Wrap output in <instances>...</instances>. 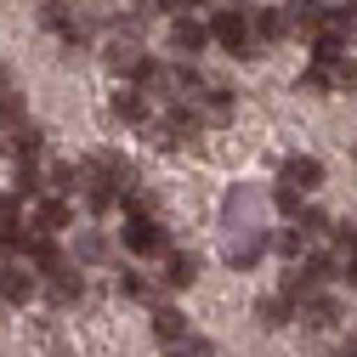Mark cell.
Segmentation results:
<instances>
[{
	"label": "cell",
	"instance_id": "2",
	"mask_svg": "<svg viewBox=\"0 0 357 357\" xmlns=\"http://www.w3.org/2000/svg\"><path fill=\"white\" fill-rule=\"evenodd\" d=\"M125 250H130V255H170L165 221H153L148 210H130V221H125Z\"/></svg>",
	"mask_w": 357,
	"mask_h": 357
},
{
	"label": "cell",
	"instance_id": "33",
	"mask_svg": "<svg viewBox=\"0 0 357 357\" xmlns=\"http://www.w3.org/2000/svg\"><path fill=\"white\" fill-rule=\"evenodd\" d=\"M119 295L142 301V295H148V278H142V273H119Z\"/></svg>",
	"mask_w": 357,
	"mask_h": 357
},
{
	"label": "cell",
	"instance_id": "15",
	"mask_svg": "<svg viewBox=\"0 0 357 357\" xmlns=\"http://www.w3.org/2000/svg\"><path fill=\"white\" fill-rule=\"evenodd\" d=\"M318 289H324V278L312 273L306 261H301V266H289V273H284V284H278V295H284L289 306H301V301H312V295H318Z\"/></svg>",
	"mask_w": 357,
	"mask_h": 357
},
{
	"label": "cell",
	"instance_id": "14",
	"mask_svg": "<svg viewBox=\"0 0 357 357\" xmlns=\"http://www.w3.org/2000/svg\"><path fill=\"white\" fill-rule=\"evenodd\" d=\"M74 261H79V266H108V261H114L108 233H102V227H85V233H74Z\"/></svg>",
	"mask_w": 357,
	"mask_h": 357
},
{
	"label": "cell",
	"instance_id": "19",
	"mask_svg": "<svg viewBox=\"0 0 357 357\" xmlns=\"http://www.w3.org/2000/svg\"><path fill=\"white\" fill-rule=\"evenodd\" d=\"M284 182H295L301 193H312V188H324V165L312 153H295V159H284Z\"/></svg>",
	"mask_w": 357,
	"mask_h": 357
},
{
	"label": "cell",
	"instance_id": "8",
	"mask_svg": "<svg viewBox=\"0 0 357 357\" xmlns=\"http://www.w3.org/2000/svg\"><path fill=\"white\" fill-rule=\"evenodd\" d=\"M159 284H165V289H193V284H199V255H188V250L159 255Z\"/></svg>",
	"mask_w": 357,
	"mask_h": 357
},
{
	"label": "cell",
	"instance_id": "28",
	"mask_svg": "<svg viewBox=\"0 0 357 357\" xmlns=\"http://www.w3.org/2000/svg\"><path fill=\"white\" fill-rule=\"evenodd\" d=\"M329 85H335V91H357V63H351L346 52L329 63Z\"/></svg>",
	"mask_w": 357,
	"mask_h": 357
},
{
	"label": "cell",
	"instance_id": "20",
	"mask_svg": "<svg viewBox=\"0 0 357 357\" xmlns=\"http://www.w3.org/2000/svg\"><path fill=\"white\" fill-rule=\"evenodd\" d=\"M40 153H46V130L40 125H17L12 130V159L17 165H40Z\"/></svg>",
	"mask_w": 357,
	"mask_h": 357
},
{
	"label": "cell",
	"instance_id": "29",
	"mask_svg": "<svg viewBox=\"0 0 357 357\" xmlns=\"http://www.w3.org/2000/svg\"><path fill=\"white\" fill-rule=\"evenodd\" d=\"M295 227H301V233H306V238H312V244H318V238H324V233H329V215H324V210H312V204H306V210H301V215H295Z\"/></svg>",
	"mask_w": 357,
	"mask_h": 357
},
{
	"label": "cell",
	"instance_id": "34",
	"mask_svg": "<svg viewBox=\"0 0 357 357\" xmlns=\"http://www.w3.org/2000/svg\"><path fill=\"white\" fill-rule=\"evenodd\" d=\"M6 91H12V68L0 63V97H6Z\"/></svg>",
	"mask_w": 357,
	"mask_h": 357
},
{
	"label": "cell",
	"instance_id": "24",
	"mask_svg": "<svg viewBox=\"0 0 357 357\" xmlns=\"http://www.w3.org/2000/svg\"><path fill=\"white\" fill-rule=\"evenodd\" d=\"M29 266H34L40 278H57V273H68V266H74V255H68L63 244H52V238H46V244H40V250L29 255Z\"/></svg>",
	"mask_w": 357,
	"mask_h": 357
},
{
	"label": "cell",
	"instance_id": "23",
	"mask_svg": "<svg viewBox=\"0 0 357 357\" xmlns=\"http://www.w3.org/2000/svg\"><path fill=\"white\" fill-rule=\"evenodd\" d=\"M255 324H261V329H289V324H295V306H289L284 295H261V301H255Z\"/></svg>",
	"mask_w": 357,
	"mask_h": 357
},
{
	"label": "cell",
	"instance_id": "7",
	"mask_svg": "<svg viewBox=\"0 0 357 357\" xmlns=\"http://www.w3.org/2000/svg\"><path fill=\"white\" fill-rule=\"evenodd\" d=\"M324 0H289L284 6V23H289V40H318V29H324Z\"/></svg>",
	"mask_w": 357,
	"mask_h": 357
},
{
	"label": "cell",
	"instance_id": "3",
	"mask_svg": "<svg viewBox=\"0 0 357 357\" xmlns=\"http://www.w3.org/2000/svg\"><path fill=\"white\" fill-rule=\"evenodd\" d=\"M266 250H273V233H261V227H233V238L221 244V261H227L233 273H250Z\"/></svg>",
	"mask_w": 357,
	"mask_h": 357
},
{
	"label": "cell",
	"instance_id": "31",
	"mask_svg": "<svg viewBox=\"0 0 357 357\" xmlns=\"http://www.w3.org/2000/svg\"><path fill=\"white\" fill-rule=\"evenodd\" d=\"M170 357H215V346H210L204 335H188L182 346H170Z\"/></svg>",
	"mask_w": 357,
	"mask_h": 357
},
{
	"label": "cell",
	"instance_id": "10",
	"mask_svg": "<svg viewBox=\"0 0 357 357\" xmlns=\"http://www.w3.org/2000/svg\"><path fill=\"white\" fill-rule=\"evenodd\" d=\"M40 295V273L34 266H6V273H0V301L6 306H29Z\"/></svg>",
	"mask_w": 357,
	"mask_h": 357
},
{
	"label": "cell",
	"instance_id": "30",
	"mask_svg": "<svg viewBox=\"0 0 357 357\" xmlns=\"http://www.w3.org/2000/svg\"><path fill=\"white\" fill-rule=\"evenodd\" d=\"M301 85H306V91H335V85H329V63H324V57H312L306 74H301Z\"/></svg>",
	"mask_w": 357,
	"mask_h": 357
},
{
	"label": "cell",
	"instance_id": "35",
	"mask_svg": "<svg viewBox=\"0 0 357 357\" xmlns=\"http://www.w3.org/2000/svg\"><path fill=\"white\" fill-rule=\"evenodd\" d=\"M335 357H357V335H351V340H346V346H340Z\"/></svg>",
	"mask_w": 357,
	"mask_h": 357
},
{
	"label": "cell",
	"instance_id": "12",
	"mask_svg": "<svg viewBox=\"0 0 357 357\" xmlns=\"http://www.w3.org/2000/svg\"><path fill=\"white\" fill-rule=\"evenodd\" d=\"M318 40L324 46H351L357 40V6H335V12H324V29H318Z\"/></svg>",
	"mask_w": 357,
	"mask_h": 357
},
{
	"label": "cell",
	"instance_id": "21",
	"mask_svg": "<svg viewBox=\"0 0 357 357\" xmlns=\"http://www.w3.org/2000/svg\"><path fill=\"white\" fill-rule=\"evenodd\" d=\"M119 125H148V91L137 85V91H114V108H108Z\"/></svg>",
	"mask_w": 357,
	"mask_h": 357
},
{
	"label": "cell",
	"instance_id": "13",
	"mask_svg": "<svg viewBox=\"0 0 357 357\" xmlns=\"http://www.w3.org/2000/svg\"><path fill=\"white\" fill-rule=\"evenodd\" d=\"M193 108H199L204 125H227V119H233V91H227V85H199Z\"/></svg>",
	"mask_w": 357,
	"mask_h": 357
},
{
	"label": "cell",
	"instance_id": "9",
	"mask_svg": "<svg viewBox=\"0 0 357 357\" xmlns=\"http://www.w3.org/2000/svg\"><path fill=\"white\" fill-rule=\"evenodd\" d=\"M40 295H46V306H57V312L79 306V295H85V278H79V266H68V273H57V278H40Z\"/></svg>",
	"mask_w": 357,
	"mask_h": 357
},
{
	"label": "cell",
	"instance_id": "32",
	"mask_svg": "<svg viewBox=\"0 0 357 357\" xmlns=\"http://www.w3.org/2000/svg\"><path fill=\"white\" fill-rule=\"evenodd\" d=\"M23 215V193H0V227H17Z\"/></svg>",
	"mask_w": 357,
	"mask_h": 357
},
{
	"label": "cell",
	"instance_id": "25",
	"mask_svg": "<svg viewBox=\"0 0 357 357\" xmlns=\"http://www.w3.org/2000/svg\"><path fill=\"white\" fill-rule=\"evenodd\" d=\"M273 250H278L284 261H301V255L312 250V238H306L301 227H284V233H273Z\"/></svg>",
	"mask_w": 357,
	"mask_h": 357
},
{
	"label": "cell",
	"instance_id": "5",
	"mask_svg": "<svg viewBox=\"0 0 357 357\" xmlns=\"http://www.w3.org/2000/svg\"><path fill=\"white\" fill-rule=\"evenodd\" d=\"M295 318H301V329H340V324H346V306H340L329 289H318L312 301L295 306Z\"/></svg>",
	"mask_w": 357,
	"mask_h": 357
},
{
	"label": "cell",
	"instance_id": "11",
	"mask_svg": "<svg viewBox=\"0 0 357 357\" xmlns=\"http://www.w3.org/2000/svg\"><path fill=\"white\" fill-rule=\"evenodd\" d=\"M34 227L40 233H68L74 227V204H68V193H46L34 204Z\"/></svg>",
	"mask_w": 357,
	"mask_h": 357
},
{
	"label": "cell",
	"instance_id": "4",
	"mask_svg": "<svg viewBox=\"0 0 357 357\" xmlns=\"http://www.w3.org/2000/svg\"><path fill=\"white\" fill-rule=\"evenodd\" d=\"M204 46H210V23L193 17V12H176L170 17V52L176 57H199Z\"/></svg>",
	"mask_w": 357,
	"mask_h": 357
},
{
	"label": "cell",
	"instance_id": "17",
	"mask_svg": "<svg viewBox=\"0 0 357 357\" xmlns=\"http://www.w3.org/2000/svg\"><path fill=\"white\" fill-rule=\"evenodd\" d=\"M193 329H188V318H182V312H176V306H153V340L170 351V346H182Z\"/></svg>",
	"mask_w": 357,
	"mask_h": 357
},
{
	"label": "cell",
	"instance_id": "37",
	"mask_svg": "<svg viewBox=\"0 0 357 357\" xmlns=\"http://www.w3.org/2000/svg\"><path fill=\"white\" fill-rule=\"evenodd\" d=\"M188 6H210V0H188Z\"/></svg>",
	"mask_w": 357,
	"mask_h": 357
},
{
	"label": "cell",
	"instance_id": "38",
	"mask_svg": "<svg viewBox=\"0 0 357 357\" xmlns=\"http://www.w3.org/2000/svg\"><path fill=\"white\" fill-rule=\"evenodd\" d=\"M351 6H357V0H351Z\"/></svg>",
	"mask_w": 357,
	"mask_h": 357
},
{
	"label": "cell",
	"instance_id": "6",
	"mask_svg": "<svg viewBox=\"0 0 357 357\" xmlns=\"http://www.w3.org/2000/svg\"><path fill=\"white\" fill-rule=\"evenodd\" d=\"M102 63H108L119 79H137V74H142V63H148V52H142L130 34H114L108 46H102Z\"/></svg>",
	"mask_w": 357,
	"mask_h": 357
},
{
	"label": "cell",
	"instance_id": "27",
	"mask_svg": "<svg viewBox=\"0 0 357 357\" xmlns=\"http://www.w3.org/2000/svg\"><path fill=\"white\" fill-rule=\"evenodd\" d=\"M329 255L346 266V261L357 255V227H329Z\"/></svg>",
	"mask_w": 357,
	"mask_h": 357
},
{
	"label": "cell",
	"instance_id": "16",
	"mask_svg": "<svg viewBox=\"0 0 357 357\" xmlns=\"http://www.w3.org/2000/svg\"><path fill=\"white\" fill-rule=\"evenodd\" d=\"M221 215H227V233H233V227H255V215H261V193H255V188H233V193H227V210H221Z\"/></svg>",
	"mask_w": 357,
	"mask_h": 357
},
{
	"label": "cell",
	"instance_id": "36",
	"mask_svg": "<svg viewBox=\"0 0 357 357\" xmlns=\"http://www.w3.org/2000/svg\"><path fill=\"white\" fill-rule=\"evenodd\" d=\"M346 278H351V289H357V255H351V261H346Z\"/></svg>",
	"mask_w": 357,
	"mask_h": 357
},
{
	"label": "cell",
	"instance_id": "26",
	"mask_svg": "<svg viewBox=\"0 0 357 357\" xmlns=\"http://www.w3.org/2000/svg\"><path fill=\"white\" fill-rule=\"evenodd\" d=\"M273 210H278V215H301V210H306V193H301L295 182H278V188H273Z\"/></svg>",
	"mask_w": 357,
	"mask_h": 357
},
{
	"label": "cell",
	"instance_id": "18",
	"mask_svg": "<svg viewBox=\"0 0 357 357\" xmlns=\"http://www.w3.org/2000/svg\"><path fill=\"white\" fill-rule=\"evenodd\" d=\"M250 29L261 46H278V40H289V23H284V6H255L250 12Z\"/></svg>",
	"mask_w": 357,
	"mask_h": 357
},
{
	"label": "cell",
	"instance_id": "1",
	"mask_svg": "<svg viewBox=\"0 0 357 357\" xmlns=\"http://www.w3.org/2000/svg\"><path fill=\"white\" fill-rule=\"evenodd\" d=\"M210 40H215V46H227L233 57H255V46H261L255 29H250V12H238V6L210 17Z\"/></svg>",
	"mask_w": 357,
	"mask_h": 357
},
{
	"label": "cell",
	"instance_id": "22",
	"mask_svg": "<svg viewBox=\"0 0 357 357\" xmlns=\"http://www.w3.org/2000/svg\"><path fill=\"white\" fill-rule=\"evenodd\" d=\"M52 233H40V227H23V221H17V227H0V250H6V255H34L40 244H46Z\"/></svg>",
	"mask_w": 357,
	"mask_h": 357
}]
</instances>
